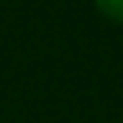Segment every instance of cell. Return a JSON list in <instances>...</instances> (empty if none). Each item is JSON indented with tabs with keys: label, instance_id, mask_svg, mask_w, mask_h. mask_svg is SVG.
Listing matches in <instances>:
<instances>
[{
	"label": "cell",
	"instance_id": "6da1fadb",
	"mask_svg": "<svg viewBox=\"0 0 123 123\" xmlns=\"http://www.w3.org/2000/svg\"><path fill=\"white\" fill-rule=\"evenodd\" d=\"M92 3H95V10L105 21L123 26V0H92Z\"/></svg>",
	"mask_w": 123,
	"mask_h": 123
}]
</instances>
